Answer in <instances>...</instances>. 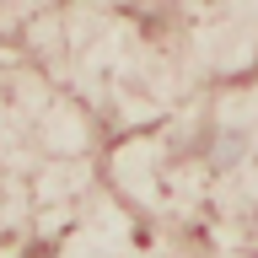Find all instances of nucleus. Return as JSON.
Returning a JSON list of instances; mask_svg holds the SVG:
<instances>
[{
  "label": "nucleus",
  "instance_id": "f257e3e1",
  "mask_svg": "<svg viewBox=\"0 0 258 258\" xmlns=\"http://www.w3.org/2000/svg\"><path fill=\"white\" fill-rule=\"evenodd\" d=\"M16 258H59V242H48V237H38V242H27Z\"/></svg>",
  "mask_w": 258,
  "mask_h": 258
}]
</instances>
